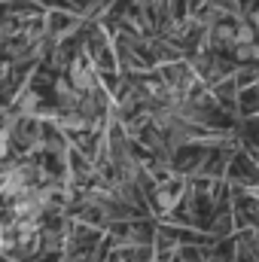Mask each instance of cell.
Wrapping results in <instances>:
<instances>
[{
	"label": "cell",
	"mask_w": 259,
	"mask_h": 262,
	"mask_svg": "<svg viewBox=\"0 0 259 262\" xmlns=\"http://www.w3.org/2000/svg\"><path fill=\"white\" fill-rule=\"evenodd\" d=\"M73 85L82 92V89H92L95 85V76H92V70L89 67H82V64H76L73 67Z\"/></svg>",
	"instance_id": "cell-1"
},
{
	"label": "cell",
	"mask_w": 259,
	"mask_h": 262,
	"mask_svg": "<svg viewBox=\"0 0 259 262\" xmlns=\"http://www.w3.org/2000/svg\"><path fill=\"white\" fill-rule=\"evenodd\" d=\"M253 55H259L256 46H238V58H253Z\"/></svg>",
	"instance_id": "cell-3"
},
{
	"label": "cell",
	"mask_w": 259,
	"mask_h": 262,
	"mask_svg": "<svg viewBox=\"0 0 259 262\" xmlns=\"http://www.w3.org/2000/svg\"><path fill=\"white\" fill-rule=\"evenodd\" d=\"M250 40H253V28L241 25V28L235 31V43H241V46H250Z\"/></svg>",
	"instance_id": "cell-2"
}]
</instances>
